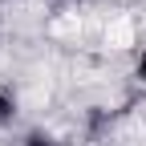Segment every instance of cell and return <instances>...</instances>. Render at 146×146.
Here are the masks:
<instances>
[{
    "instance_id": "obj_1",
    "label": "cell",
    "mask_w": 146,
    "mask_h": 146,
    "mask_svg": "<svg viewBox=\"0 0 146 146\" xmlns=\"http://www.w3.org/2000/svg\"><path fill=\"white\" fill-rule=\"evenodd\" d=\"M25 146H61V142H53L49 134H29V138H25Z\"/></svg>"
},
{
    "instance_id": "obj_2",
    "label": "cell",
    "mask_w": 146,
    "mask_h": 146,
    "mask_svg": "<svg viewBox=\"0 0 146 146\" xmlns=\"http://www.w3.org/2000/svg\"><path fill=\"white\" fill-rule=\"evenodd\" d=\"M8 118H12V98H8V94H0V126H4Z\"/></svg>"
},
{
    "instance_id": "obj_3",
    "label": "cell",
    "mask_w": 146,
    "mask_h": 146,
    "mask_svg": "<svg viewBox=\"0 0 146 146\" xmlns=\"http://www.w3.org/2000/svg\"><path fill=\"white\" fill-rule=\"evenodd\" d=\"M138 77L146 81V49H142V57H138Z\"/></svg>"
}]
</instances>
